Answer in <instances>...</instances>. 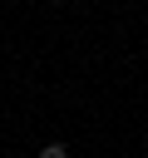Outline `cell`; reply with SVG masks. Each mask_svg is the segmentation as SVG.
<instances>
[{"label": "cell", "instance_id": "6da1fadb", "mask_svg": "<svg viewBox=\"0 0 148 158\" xmlns=\"http://www.w3.org/2000/svg\"><path fill=\"white\" fill-rule=\"evenodd\" d=\"M39 158H69V148H64V143H44V148H39Z\"/></svg>", "mask_w": 148, "mask_h": 158}]
</instances>
